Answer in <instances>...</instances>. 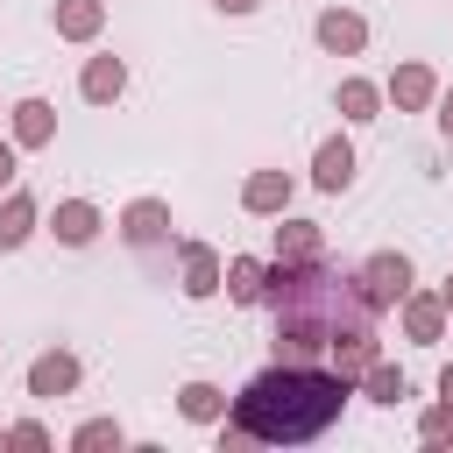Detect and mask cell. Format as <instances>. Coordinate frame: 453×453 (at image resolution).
I'll use <instances>...</instances> for the list:
<instances>
[{
  "instance_id": "cell-1",
  "label": "cell",
  "mask_w": 453,
  "mask_h": 453,
  "mask_svg": "<svg viewBox=\"0 0 453 453\" xmlns=\"http://www.w3.org/2000/svg\"><path fill=\"white\" fill-rule=\"evenodd\" d=\"M347 375L340 368H319V361H269L241 396H234V425L262 446H304L319 439L340 403H347Z\"/></svg>"
},
{
  "instance_id": "cell-2",
  "label": "cell",
  "mask_w": 453,
  "mask_h": 453,
  "mask_svg": "<svg viewBox=\"0 0 453 453\" xmlns=\"http://www.w3.org/2000/svg\"><path fill=\"white\" fill-rule=\"evenodd\" d=\"M354 283H361V297H368L375 311H396V304H403V290H411V255L382 248V255H368V262L354 269Z\"/></svg>"
},
{
  "instance_id": "cell-3",
  "label": "cell",
  "mask_w": 453,
  "mask_h": 453,
  "mask_svg": "<svg viewBox=\"0 0 453 453\" xmlns=\"http://www.w3.org/2000/svg\"><path fill=\"white\" fill-rule=\"evenodd\" d=\"M120 234H127V248H163L170 241V205L163 198H134L120 212Z\"/></svg>"
},
{
  "instance_id": "cell-4",
  "label": "cell",
  "mask_w": 453,
  "mask_h": 453,
  "mask_svg": "<svg viewBox=\"0 0 453 453\" xmlns=\"http://www.w3.org/2000/svg\"><path fill=\"white\" fill-rule=\"evenodd\" d=\"M311 35H319V50H333V57H354V50H368V21H361V14H347V7H326Z\"/></svg>"
},
{
  "instance_id": "cell-5",
  "label": "cell",
  "mask_w": 453,
  "mask_h": 453,
  "mask_svg": "<svg viewBox=\"0 0 453 453\" xmlns=\"http://www.w3.org/2000/svg\"><path fill=\"white\" fill-rule=\"evenodd\" d=\"M311 184H319V191H347V184H354V142H347V134H326V142H319Z\"/></svg>"
},
{
  "instance_id": "cell-6",
  "label": "cell",
  "mask_w": 453,
  "mask_h": 453,
  "mask_svg": "<svg viewBox=\"0 0 453 453\" xmlns=\"http://www.w3.org/2000/svg\"><path fill=\"white\" fill-rule=\"evenodd\" d=\"M99 226H106V219H99V205H85V198H64V205H57V219H50V234H57L64 248H92V241H99Z\"/></svg>"
},
{
  "instance_id": "cell-7",
  "label": "cell",
  "mask_w": 453,
  "mask_h": 453,
  "mask_svg": "<svg viewBox=\"0 0 453 453\" xmlns=\"http://www.w3.org/2000/svg\"><path fill=\"white\" fill-rule=\"evenodd\" d=\"M71 389H78V354H64V347H57V354H42V361L28 368V396H42V403H50V396H71Z\"/></svg>"
},
{
  "instance_id": "cell-8",
  "label": "cell",
  "mask_w": 453,
  "mask_h": 453,
  "mask_svg": "<svg viewBox=\"0 0 453 453\" xmlns=\"http://www.w3.org/2000/svg\"><path fill=\"white\" fill-rule=\"evenodd\" d=\"M389 99H396V113H418V106H432V99H439V78H432V64H396V78H389Z\"/></svg>"
},
{
  "instance_id": "cell-9",
  "label": "cell",
  "mask_w": 453,
  "mask_h": 453,
  "mask_svg": "<svg viewBox=\"0 0 453 453\" xmlns=\"http://www.w3.org/2000/svg\"><path fill=\"white\" fill-rule=\"evenodd\" d=\"M57 142V106L50 99H21L14 106V149H50Z\"/></svg>"
},
{
  "instance_id": "cell-10",
  "label": "cell",
  "mask_w": 453,
  "mask_h": 453,
  "mask_svg": "<svg viewBox=\"0 0 453 453\" xmlns=\"http://www.w3.org/2000/svg\"><path fill=\"white\" fill-rule=\"evenodd\" d=\"M78 92H85L92 106H113V99L127 92V64H120V57H92L85 78H78Z\"/></svg>"
},
{
  "instance_id": "cell-11",
  "label": "cell",
  "mask_w": 453,
  "mask_h": 453,
  "mask_svg": "<svg viewBox=\"0 0 453 453\" xmlns=\"http://www.w3.org/2000/svg\"><path fill=\"white\" fill-rule=\"evenodd\" d=\"M241 205H248L255 219H269V212H283V205H290V177H283V170H255V177L241 184Z\"/></svg>"
},
{
  "instance_id": "cell-12",
  "label": "cell",
  "mask_w": 453,
  "mask_h": 453,
  "mask_svg": "<svg viewBox=\"0 0 453 453\" xmlns=\"http://www.w3.org/2000/svg\"><path fill=\"white\" fill-rule=\"evenodd\" d=\"M106 21V0H57V35L64 42H92Z\"/></svg>"
},
{
  "instance_id": "cell-13",
  "label": "cell",
  "mask_w": 453,
  "mask_h": 453,
  "mask_svg": "<svg viewBox=\"0 0 453 453\" xmlns=\"http://www.w3.org/2000/svg\"><path fill=\"white\" fill-rule=\"evenodd\" d=\"M311 255H326V234L311 219H283L276 226V262H311Z\"/></svg>"
},
{
  "instance_id": "cell-14",
  "label": "cell",
  "mask_w": 453,
  "mask_h": 453,
  "mask_svg": "<svg viewBox=\"0 0 453 453\" xmlns=\"http://www.w3.org/2000/svg\"><path fill=\"white\" fill-rule=\"evenodd\" d=\"M219 290V255L205 241H184V297H212Z\"/></svg>"
},
{
  "instance_id": "cell-15",
  "label": "cell",
  "mask_w": 453,
  "mask_h": 453,
  "mask_svg": "<svg viewBox=\"0 0 453 453\" xmlns=\"http://www.w3.org/2000/svg\"><path fill=\"white\" fill-rule=\"evenodd\" d=\"M439 326H446V297L403 290V333H411V340H439Z\"/></svg>"
},
{
  "instance_id": "cell-16",
  "label": "cell",
  "mask_w": 453,
  "mask_h": 453,
  "mask_svg": "<svg viewBox=\"0 0 453 453\" xmlns=\"http://www.w3.org/2000/svg\"><path fill=\"white\" fill-rule=\"evenodd\" d=\"M28 226H35V198H28V191H7V198H0V248H21Z\"/></svg>"
},
{
  "instance_id": "cell-17",
  "label": "cell",
  "mask_w": 453,
  "mask_h": 453,
  "mask_svg": "<svg viewBox=\"0 0 453 453\" xmlns=\"http://www.w3.org/2000/svg\"><path fill=\"white\" fill-rule=\"evenodd\" d=\"M340 113L347 120H382V92L368 78H340Z\"/></svg>"
},
{
  "instance_id": "cell-18",
  "label": "cell",
  "mask_w": 453,
  "mask_h": 453,
  "mask_svg": "<svg viewBox=\"0 0 453 453\" xmlns=\"http://www.w3.org/2000/svg\"><path fill=\"white\" fill-rule=\"evenodd\" d=\"M226 297L234 304H262V262L255 255H234L226 262Z\"/></svg>"
},
{
  "instance_id": "cell-19",
  "label": "cell",
  "mask_w": 453,
  "mask_h": 453,
  "mask_svg": "<svg viewBox=\"0 0 453 453\" xmlns=\"http://www.w3.org/2000/svg\"><path fill=\"white\" fill-rule=\"evenodd\" d=\"M177 411H184L191 425H212V418L226 411V396H219L212 382H184V389H177Z\"/></svg>"
},
{
  "instance_id": "cell-20",
  "label": "cell",
  "mask_w": 453,
  "mask_h": 453,
  "mask_svg": "<svg viewBox=\"0 0 453 453\" xmlns=\"http://www.w3.org/2000/svg\"><path fill=\"white\" fill-rule=\"evenodd\" d=\"M361 389H368V396H375V403H396V396H403V389H411V382H403V368H389V361H382V354H375V361H368V368H361Z\"/></svg>"
},
{
  "instance_id": "cell-21",
  "label": "cell",
  "mask_w": 453,
  "mask_h": 453,
  "mask_svg": "<svg viewBox=\"0 0 453 453\" xmlns=\"http://www.w3.org/2000/svg\"><path fill=\"white\" fill-rule=\"evenodd\" d=\"M71 446H78V453H99V446H120V425H113V418H92V425H78V432H71Z\"/></svg>"
},
{
  "instance_id": "cell-22",
  "label": "cell",
  "mask_w": 453,
  "mask_h": 453,
  "mask_svg": "<svg viewBox=\"0 0 453 453\" xmlns=\"http://www.w3.org/2000/svg\"><path fill=\"white\" fill-rule=\"evenodd\" d=\"M7 446H50V432L28 418V425H14V432H7Z\"/></svg>"
},
{
  "instance_id": "cell-23",
  "label": "cell",
  "mask_w": 453,
  "mask_h": 453,
  "mask_svg": "<svg viewBox=\"0 0 453 453\" xmlns=\"http://www.w3.org/2000/svg\"><path fill=\"white\" fill-rule=\"evenodd\" d=\"M0 191H14V142H0Z\"/></svg>"
},
{
  "instance_id": "cell-24",
  "label": "cell",
  "mask_w": 453,
  "mask_h": 453,
  "mask_svg": "<svg viewBox=\"0 0 453 453\" xmlns=\"http://www.w3.org/2000/svg\"><path fill=\"white\" fill-rule=\"evenodd\" d=\"M439 134H446V142H453V85H446V92H439Z\"/></svg>"
},
{
  "instance_id": "cell-25",
  "label": "cell",
  "mask_w": 453,
  "mask_h": 453,
  "mask_svg": "<svg viewBox=\"0 0 453 453\" xmlns=\"http://www.w3.org/2000/svg\"><path fill=\"white\" fill-rule=\"evenodd\" d=\"M439 403H446V411H453V361H446V368H439Z\"/></svg>"
},
{
  "instance_id": "cell-26",
  "label": "cell",
  "mask_w": 453,
  "mask_h": 453,
  "mask_svg": "<svg viewBox=\"0 0 453 453\" xmlns=\"http://www.w3.org/2000/svg\"><path fill=\"white\" fill-rule=\"evenodd\" d=\"M212 7H219V14H248L255 0H212Z\"/></svg>"
},
{
  "instance_id": "cell-27",
  "label": "cell",
  "mask_w": 453,
  "mask_h": 453,
  "mask_svg": "<svg viewBox=\"0 0 453 453\" xmlns=\"http://www.w3.org/2000/svg\"><path fill=\"white\" fill-rule=\"evenodd\" d=\"M439 297H446V311H453V276H446V290H439Z\"/></svg>"
},
{
  "instance_id": "cell-28",
  "label": "cell",
  "mask_w": 453,
  "mask_h": 453,
  "mask_svg": "<svg viewBox=\"0 0 453 453\" xmlns=\"http://www.w3.org/2000/svg\"><path fill=\"white\" fill-rule=\"evenodd\" d=\"M0 439H7V432H0Z\"/></svg>"
}]
</instances>
